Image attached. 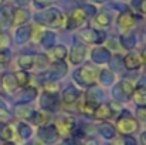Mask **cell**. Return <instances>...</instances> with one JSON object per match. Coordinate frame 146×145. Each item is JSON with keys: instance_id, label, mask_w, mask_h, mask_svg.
<instances>
[{"instance_id": "obj_17", "label": "cell", "mask_w": 146, "mask_h": 145, "mask_svg": "<svg viewBox=\"0 0 146 145\" xmlns=\"http://www.w3.org/2000/svg\"><path fill=\"white\" fill-rule=\"evenodd\" d=\"M34 112H36V111H33V108L29 107V105H26V104L16 107V114H17L20 118H23L24 121H31Z\"/></svg>"}, {"instance_id": "obj_34", "label": "cell", "mask_w": 146, "mask_h": 145, "mask_svg": "<svg viewBox=\"0 0 146 145\" xmlns=\"http://www.w3.org/2000/svg\"><path fill=\"white\" fill-rule=\"evenodd\" d=\"M125 144L126 145H136V142H135V140H132V138H125Z\"/></svg>"}, {"instance_id": "obj_32", "label": "cell", "mask_w": 146, "mask_h": 145, "mask_svg": "<svg viewBox=\"0 0 146 145\" xmlns=\"http://www.w3.org/2000/svg\"><path fill=\"white\" fill-rule=\"evenodd\" d=\"M9 63V57L4 53H0V68H4Z\"/></svg>"}, {"instance_id": "obj_3", "label": "cell", "mask_w": 146, "mask_h": 145, "mask_svg": "<svg viewBox=\"0 0 146 145\" xmlns=\"http://www.w3.org/2000/svg\"><path fill=\"white\" fill-rule=\"evenodd\" d=\"M116 127H118V131L122 135H131V134L136 132L138 128H139L136 120H133L131 117H122V118H119Z\"/></svg>"}, {"instance_id": "obj_14", "label": "cell", "mask_w": 146, "mask_h": 145, "mask_svg": "<svg viewBox=\"0 0 146 145\" xmlns=\"http://www.w3.org/2000/svg\"><path fill=\"white\" fill-rule=\"evenodd\" d=\"M118 26L123 30H129L131 27H133L135 26V17L132 16V13H129V11L122 13L118 17Z\"/></svg>"}, {"instance_id": "obj_16", "label": "cell", "mask_w": 146, "mask_h": 145, "mask_svg": "<svg viewBox=\"0 0 146 145\" xmlns=\"http://www.w3.org/2000/svg\"><path fill=\"white\" fill-rule=\"evenodd\" d=\"M111 115H112V110H111V105H108V104L98 105L94 111V117L97 120H108Z\"/></svg>"}, {"instance_id": "obj_18", "label": "cell", "mask_w": 146, "mask_h": 145, "mask_svg": "<svg viewBox=\"0 0 146 145\" xmlns=\"http://www.w3.org/2000/svg\"><path fill=\"white\" fill-rule=\"evenodd\" d=\"M78 98H80V93H78L74 87L67 88V90L64 91V96H62V100H64L65 104H72V102H75Z\"/></svg>"}, {"instance_id": "obj_29", "label": "cell", "mask_w": 146, "mask_h": 145, "mask_svg": "<svg viewBox=\"0 0 146 145\" xmlns=\"http://www.w3.org/2000/svg\"><path fill=\"white\" fill-rule=\"evenodd\" d=\"M33 3H34V6H36V7L43 9V7L48 6L50 3H52V0H33Z\"/></svg>"}, {"instance_id": "obj_1", "label": "cell", "mask_w": 146, "mask_h": 145, "mask_svg": "<svg viewBox=\"0 0 146 145\" xmlns=\"http://www.w3.org/2000/svg\"><path fill=\"white\" fill-rule=\"evenodd\" d=\"M95 13V7L94 6H84V7H78L75 9L70 19H68V24L67 27L68 29H75L78 26H81L82 23H85V20L88 19V16H92Z\"/></svg>"}, {"instance_id": "obj_8", "label": "cell", "mask_w": 146, "mask_h": 145, "mask_svg": "<svg viewBox=\"0 0 146 145\" xmlns=\"http://www.w3.org/2000/svg\"><path fill=\"white\" fill-rule=\"evenodd\" d=\"M142 57L136 53H129L125 58H123V64L128 70H138L142 65Z\"/></svg>"}, {"instance_id": "obj_37", "label": "cell", "mask_w": 146, "mask_h": 145, "mask_svg": "<svg viewBox=\"0 0 146 145\" xmlns=\"http://www.w3.org/2000/svg\"><path fill=\"white\" fill-rule=\"evenodd\" d=\"M97 3H104V1H106V0H95Z\"/></svg>"}, {"instance_id": "obj_9", "label": "cell", "mask_w": 146, "mask_h": 145, "mask_svg": "<svg viewBox=\"0 0 146 145\" xmlns=\"http://www.w3.org/2000/svg\"><path fill=\"white\" fill-rule=\"evenodd\" d=\"M57 98V93H44V96L41 97V107L46 108V111H54L55 107L58 105V101L55 100Z\"/></svg>"}, {"instance_id": "obj_5", "label": "cell", "mask_w": 146, "mask_h": 145, "mask_svg": "<svg viewBox=\"0 0 146 145\" xmlns=\"http://www.w3.org/2000/svg\"><path fill=\"white\" fill-rule=\"evenodd\" d=\"M44 21L51 27H61L65 21V17L58 9H48L44 13Z\"/></svg>"}, {"instance_id": "obj_38", "label": "cell", "mask_w": 146, "mask_h": 145, "mask_svg": "<svg viewBox=\"0 0 146 145\" xmlns=\"http://www.w3.org/2000/svg\"><path fill=\"white\" fill-rule=\"evenodd\" d=\"M112 145H122V142H119V141H118V142H115V144H112Z\"/></svg>"}, {"instance_id": "obj_26", "label": "cell", "mask_w": 146, "mask_h": 145, "mask_svg": "<svg viewBox=\"0 0 146 145\" xmlns=\"http://www.w3.org/2000/svg\"><path fill=\"white\" fill-rule=\"evenodd\" d=\"M10 120V112L4 107L3 102H0V121H9Z\"/></svg>"}, {"instance_id": "obj_13", "label": "cell", "mask_w": 146, "mask_h": 145, "mask_svg": "<svg viewBox=\"0 0 146 145\" xmlns=\"http://www.w3.org/2000/svg\"><path fill=\"white\" fill-rule=\"evenodd\" d=\"M1 87H3V90H4L6 93L13 94V93H16V90H17L19 86H17V83H16L14 76L6 74V76H3V78H1Z\"/></svg>"}, {"instance_id": "obj_35", "label": "cell", "mask_w": 146, "mask_h": 145, "mask_svg": "<svg viewBox=\"0 0 146 145\" xmlns=\"http://www.w3.org/2000/svg\"><path fill=\"white\" fill-rule=\"evenodd\" d=\"M141 10H142L143 13H146V0H143V1H142V6H141Z\"/></svg>"}, {"instance_id": "obj_15", "label": "cell", "mask_w": 146, "mask_h": 145, "mask_svg": "<svg viewBox=\"0 0 146 145\" xmlns=\"http://www.w3.org/2000/svg\"><path fill=\"white\" fill-rule=\"evenodd\" d=\"M31 121L36 125H47L51 121V114L48 111H36Z\"/></svg>"}, {"instance_id": "obj_19", "label": "cell", "mask_w": 146, "mask_h": 145, "mask_svg": "<svg viewBox=\"0 0 146 145\" xmlns=\"http://www.w3.org/2000/svg\"><path fill=\"white\" fill-rule=\"evenodd\" d=\"M19 65L26 71L34 68V55H21L19 58Z\"/></svg>"}, {"instance_id": "obj_20", "label": "cell", "mask_w": 146, "mask_h": 145, "mask_svg": "<svg viewBox=\"0 0 146 145\" xmlns=\"http://www.w3.org/2000/svg\"><path fill=\"white\" fill-rule=\"evenodd\" d=\"M14 135H16V128H14L13 124L6 125V127L3 128V131H1V140L6 141V142L11 141V140L14 138Z\"/></svg>"}, {"instance_id": "obj_11", "label": "cell", "mask_w": 146, "mask_h": 145, "mask_svg": "<svg viewBox=\"0 0 146 145\" xmlns=\"http://www.w3.org/2000/svg\"><path fill=\"white\" fill-rule=\"evenodd\" d=\"M85 57V46L82 44H75L74 47L71 48L70 53V61L72 64H80Z\"/></svg>"}, {"instance_id": "obj_31", "label": "cell", "mask_w": 146, "mask_h": 145, "mask_svg": "<svg viewBox=\"0 0 146 145\" xmlns=\"http://www.w3.org/2000/svg\"><path fill=\"white\" fill-rule=\"evenodd\" d=\"M23 131H24V134L21 135L23 138H29V137L31 135V130H30L26 124H21V125H20V132H23Z\"/></svg>"}, {"instance_id": "obj_41", "label": "cell", "mask_w": 146, "mask_h": 145, "mask_svg": "<svg viewBox=\"0 0 146 145\" xmlns=\"http://www.w3.org/2000/svg\"><path fill=\"white\" fill-rule=\"evenodd\" d=\"M4 145H11V144H10V142H6V144H4Z\"/></svg>"}, {"instance_id": "obj_40", "label": "cell", "mask_w": 146, "mask_h": 145, "mask_svg": "<svg viewBox=\"0 0 146 145\" xmlns=\"http://www.w3.org/2000/svg\"><path fill=\"white\" fill-rule=\"evenodd\" d=\"M33 145H43L41 142H36V144H33Z\"/></svg>"}, {"instance_id": "obj_7", "label": "cell", "mask_w": 146, "mask_h": 145, "mask_svg": "<svg viewBox=\"0 0 146 145\" xmlns=\"http://www.w3.org/2000/svg\"><path fill=\"white\" fill-rule=\"evenodd\" d=\"M30 19V13L26 9H16L13 11V19H11V24L13 26H23L29 21Z\"/></svg>"}, {"instance_id": "obj_23", "label": "cell", "mask_w": 146, "mask_h": 145, "mask_svg": "<svg viewBox=\"0 0 146 145\" xmlns=\"http://www.w3.org/2000/svg\"><path fill=\"white\" fill-rule=\"evenodd\" d=\"M48 65V58L43 54H37L34 55V68H40V70H44L47 68Z\"/></svg>"}, {"instance_id": "obj_4", "label": "cell", "mask_w": 146, "mask_h": 145, "mask_svg": "<svg viewBox=\"0 0 146 145\" xmlns=\"http://www.w3.org/2000/svg\"><path fill=\"white\" fill-rule=\"evenodd\" d=\"M74 125H75L74 120L68 115H61L55 121V130L61 135H70L74 130Z\"/></svg>"}, {"instance_id": "obj_28", "label": "cell", "mask_w": 146, "mask_h": 145, "mask_svg": "<svg viewBox=\"0 0 146 145\" xmlns=\"http://www.w3.org/2000/svg\"><path fill=\"white\" fill-rule=\"evenodd\" d=\"M121 87H122V91H123L126 96H129V94H132V93H133L132 84H131L129 81H122V83H121Z\"/></svg>"}, {"instance_id": "obj_27", "label": "cell", "mask_w": 146, "mask_h": 145, "mask_svg": "<svg viewBox=\"0 0 146 145\" xmlns=\"http://www.w3.org/2000/svg\"><path fill=\"white\" fill-rule=\"evenodd\" d=\"M9 43H10V39L6 33L0 31V48H6L9 47Z\"/></svg>"}, {"instance_id": "obj_22", "label": "cell", "mask_w": 146, "mask_h": 145, "mask_svg": "<svg viewBox=\"0 0 146 145\" xmlns=\"http://www.w3.org/2000/svg\"><path fill=\"white\" fill-rule=\"evenodd\" d=\"M14 78H16V83H17V86L19 87H26L27 84H29V74L24 71V70H21V71H17L16 74H14Z\"/></svg>"}, {"instance_id": "obj_39", "label": "cell", "mask_w": 146, "mask_h": 145, "mask_svg": "<svg viewBox=\"0 0 146 145\" xmlns=\"http://www.w3.org/2000/svg\"><path fill=\"white\" fill-rule=\"evenodd\" d=\"M17 1H20V3H26L27 0H17Z\"/></svg>"}, {"instance_id": "obj_6", "label": "cell", "mask_w": 146, "mask_h": 145, "mask_svg": "<svg viewBox=\"0 0 146 145\" xmlns=\"http://www.w3.org/2000/svg\"><path fill=\"white\" fill-rule=\"evenodd\" d=\"M81 39L85 41V43H101L105 37L104 33L97 31V30H92V29H85L81 31Z\"/></svg>"}, {"instance_id": "obj_2", "label": "cell", "mask_w": 146, "mask_h": 145, "mask_svg": "<svg viewBox=\"0 0 146 145\" xmlns=\"http://www.w3.org/2000/svg\"><path fill=\"white\" fill-rule=\"evenodd\" d=\"M75 77H77V80H78L81 84H84V86H91V84H94L95 80H97V70L88 64V65L81 67V68L75 73Z\"/></svg>"}, {"instance_id": "obj_33", "label": "cell", "mask_w": 146, "mask_h": 145, "mask_svg": "<svg viewBox=\"0 0 146 145\" xmlns=\"http://www.w3.org/2000/svg\"><path fill=\"white\" fill-rule=\"evenodd\" d=\"M138 117H139L142 121H146V108H139V110H138Z\"/></svg>"}, {"instance_id": "obj_21", "label": "cell", "mask_w": 146, "mask_h": 145, "mask_svg": "<svg viewBox=\"0 0 146 145\" xmlns=\"http://www.w3.org/2000/svg\"><path fill=\"white\" fill-rule=\"evenodd\" d=\"M50 54L55 58V60H64L65 57H67V48L64 47V46H61V44H58V46H55V47L51 48V51H50Z\"/></svg>"}, {"instance_id": "obj_36", "label": "cell", "mask_w": 146, "mask_h": 145, "mask_svg": "<svg viewBox=\"0 0 146 145\" xmlns=\"http://www.w3.org/2000/svg\"><path fill=\"white\" fill-rule=\"evenodd\" d=\"M85 145H97V142H95V141H88Z\"/></svg>"}, {"instance_id": "obj_12", "label": "cell", "mask_w": 146, "mask_h": 145, "mask_svg": "<svg viewBox=\"0 0 146 145\" xmlns=\"http://www.w3.org/2000/svg\"><path fill=\"white\" fill-rule=\"evenodd\" d=\"M78 100H80V98H78ZM95 108H97V105L94 104V101L88 100L85 96L82 97V98L80 100V102H78V110H80L82 114H85V115H94Z\"/></svg>"}, {"instance_id": "obj_42", "label": "cell", "mask_w": 146, "mask_h": 145, "mask_svg": "<svg viewBox=\"0 0 146 145\" xmlns=\"http://www.w3.org/2000/svg\"><path fill=\"white\" fill-rule=\"evenodd\" d=\"M3 1H4V0H0V6H1V3H3Z\"/></svg>"}, {"instance_id": "obj_30", "label": "cell", "mask_w": 146, "mask_h": 145, "mask_svg": "<svg viewBox=\"0 0 146 145\" xmlns=\"http://www.w3.org/2000/svg\"><path fill=\"white\" fill-rule=\"evenodd\" d=\"M133 98H135V101H136V102H139V104H145L146 102V96L145 94L138 93V91H135V93H133Z\"/></svg>"}, {"instance_id": "obj_25", "label": "cell", "mask_w": 146, "mask_h": 145, "mask_svg": "<svg viewBox=\"0 0 146 145\" xmlns=\"http://www.w3.org/2000/svg\"><path fill=\"white\" fill-rule=\"evenodd\" d=\"M30 34H31V27H29V26H26V27H23V29H20L19 31H17V40L21 43V41H26L29 37H30Z\"/></svg>"}, {"instance_id": "obj_10", "label": "cell", "mask_w": 146, "mask_h": 145, "mask_svg": "<svg viewBox=\"0 0 146 145\" xmlns=\"http://www.w3.org/2000/svg\"><path fill=\"white\" fill-rule=\"evenodd\" d=\"M11 19H13V10L10 6H4L3 9H0V29L1 30H6L11 24Z\"/></svg>"}, {"instance_id": "obj_24", "label": "cell", "mask_w": 146, "mask_h": 145, "mask_svg": "<svg viewBox=\"0 0 146 145\" xmlns=\"http://www.w3.org/2000/svg\"><path fill=\"white\" fill-rule=\"evenodd\" d=\"M95 21H97L98 26L106 27V26H109V23H111V17H109L108 13H99L97 17H95Z\"/></svg>"}]
</instances>
